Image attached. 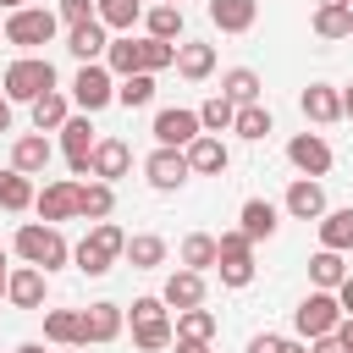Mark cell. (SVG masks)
<instances>
[{
    "label": "cell",
    "instance_id": "cell-1",
    "mask_svg": "<svg viewBox=\"0 0 353 353\" xmlns=\"http://www.w3.org/2000/svg\"><path fill=\"white\" fill-rule=\"evenodd\" d=\"M17 259H22V265H39V270L50 276V270H61V265L72 259V248H66L61 226H50V221H22V226H17Z\"/></svg>",
    "mask_w": 353,
    "mask_h": 353
},
{
    "label": "cell",
    "instance_id": "cell-2",
    "mask_svg": "<svg viewBox=\"0 0 353 353\" xmlns=\"http://www.w3.org/2000/svg\"><path fill=\"white\" fill-rule=\"evenodd\" d=\"M50 88H55L50 55H17V61L6 66V77H0V94H6L11 105H33V99L50 94Z\"/></svg>",
    "mask_w": 353,
    "mask_h": 353
},
{
    "label": "cell",
    "instance_id": "cell-3",
    "mask_svg": "<svg viewBox=\"0 0 353 353\" xmlns=\"http://www.w3.org/2000/svg\"><path fill=\"white\" fill-rule=\"evenodd\" d=\"M121 248H127V232H121L116 221H94L88 237L72 248V265H77L83 276H105V270L121 259Z\"/></svg>",
    "mask_w": 353,
    "mask_h": 353
},
{
    "label": "cell",
    "instance_id": "cell-4",
    "mask_svg": "<svg viewBox=\"0 0 353 353\" xmlns=\"http://www.w3.org/2000/svg\"><path fill=\"white\" fill-rule=\"evenodd\" d=\"M55 33H61V17L50 6H17V11H6V44H17L22 55H33L39 44H50Z\"/></svg>",
    "mask_w": 353,
    "mask_h": 353
},
{
    "label": "cell",
    "instance_id": "cell-5",
    "mask_svg": "<svg viewBox=\"0 0 353 353\" xmlns=\"http://www.w3.org/2000/svg\"><path fill=\"white\" fill-rule=\"evenodd\" d=\"M171 342H176V331L165 320V298H132V347L165 353Z\"/></svg>",
    "mask_w": 353,
    "mask_h": 353
},
{
    "label": "cell",
    "instance_id": "cell-6",
    "mask_svg": "<svg viewBox=\"0 0 353 353\" xmlns=\"http://www.w3.org/2000/svg\"><path fill=\"white\" fill-rule=\"evenodd\" d=\"M110 99H116V77H110V66H105V61H83L77 77H72V105H77L83 116H99Z\"/></svg>",
    "mask_w": 353,
    "mask_h": 353
},
{
    "label": "cell",
    "instance_id": "cell-7",
    "mask_svg": "<svg viewBox=\"0 0 353 353\" xmlns=\"http://www.w3.org/2000/svg\"><path fill=\"white\" fill-rule=\"evenodd\" d=\"M215 276H221V287H248L254 281V243L232 226V232H221L215 237Z\"/></svg>",
    "mask_w": 353,
    "mask_h": 353
},
{
    "label": "cell",
    "instance_id": "cell-8",
    "mask_svg": "<svg viewBox=\"0 0 353 353\" xmlns=\"http://www.w3.org/2000/svg\"><path fill=\"white\" fill-rule=\"evenodd\" d=\"M336 320H342V303H336V292H325V287H314V292L292 309V331H298L303 342L331 336V331H336Z\"/></svg>",
    "mask_w": 353,
    "mask_h": 353
},
{
    "label": "cell",
    "instance_id": "cell-9",
    "mask_svg": "<svg viewBox=\"0 0 353 353\" xmlns=\"http://www.w3.org/2000/svg\"><path fill=\"white\" fill-rule=\"evenodd\" d=\"M154 143L160 149H188L204 127H199V110H182V105H171V110H154Z\"/></svg>",
    "mask_w": 353,
    "mask_h": 353
},
{
    "label": "cell",
    "instance_id": "cell-10",
    "mask_svg": "<svg viewBox=\"0 0 353 353\" xmlns=\"http://www.w3.org/2000/svg\"><path fill=\"white\" fill-rule=\"evenodd\" d=\"M94 143H99V138H94V121H88L83 110L61 121V154H66V165H72L77 176H88V154H94Z\"/></svg>",
    "mask_w": 353,
    "mask_h": 353
},
{
    "label": "cell",
    "instance_id": "cell-11",
    "mask_svg": "<svg viewBox=\"0 0 353 353\" xmlns=\"http://www.w3.org/2000/svg\"><path fill=\"white\" fill-rule=\"evenodd\" d=\"M143 176H149V188H154V193H176V188L193 176V165H188V154H182V149H154V154L143 160Z\"/></svg>",
    "mask_w": 353,
    "mask_h": 353
},
{
    "label": "cell",
    "instance_id": "cell-12",
    "mask_svg": "<svg viewBox=\"0 0 353 353\" xmlns=\"http://www.w3.org/2000/svg\"><path fill=\"white\" fill-rule=\"evenodd\" d=\"M33 210H39V221H50V226L72 221V215H77V182H66V176L44 182V188L33 193Z\"/></svg>",
    "mask_w": 353,
    "mask_h": 353
},
{
    "label": "cell",
    "instance_id": "cell-13",
    "mask_svg": "<svg viewBox=\"0 0 353 353\" xmlns=\"http://www.w3.org/2000/svg\"><path fill=\"white\" fill-rule=\"evenodd\" d=\"M182 154H188L193 176H221V171L232 165V149L221 143V132H199V138H193V143H188Z\"/></svg>",
    "mask_w": 353,
    "mask_h": 353
},
{
    "label": "cell",
    "instance_id": "cell-14",
    "mask_svg": "<svg viewBox=\"0 0 353 353\" xmlns=\"http://www.w3.org/2000/svg\"><path fill=\"white\" fill-rule=\"evenodd\" d=\"M6 303L11 309H44V270L39 265L6 270Z\"/></svg>",
    "mask_w": 353,
    "mask_h": 353
},
{
    "label": "cell",
    "instance_id": "cell-15",
    "mask_svg": "<svg viewBox=\"0 0 353 353\" xmlns=\"http://www.w3.org/2000/svg\"><path fill=\"white\" fill-rule=\"evenodd\" d=\"M121 325H127V309H121V303H110V298H105V303H88V309H83V347H88V342H116Z\"/></svg>",
    "mask_w": 353,
    "mask_h": 353
},
{
    "label": "cell",
    "instance_id": "cell-16",
    "mask_svg": "<svg viewBox=\"0 0 353 353\" xmlns=\"http://www.w3.org/2000/svg\"><path fill=\"white\" fill-rule=\"evenodd\" d=\"M287 160H292L303 176H325V171H331V143H325L320 132H298V138L287 143Z\"/></svg>",
    "mask_w": 353,
    "mask_h": 353
},
{
    "label": "cell",
    "instance_id": "cell-17",
    "mask_svg": "<svg viewBox=\"0 0 353 353\" xmlns=\"http://www.w3.org/2000/svg\"><path fill=\"white\" fill-rule=\"evenodd\" d=\"M127 171H132V149H127L121 138H99V143H94V154H88V176L116 182V176H127Z\"/></svg>",
    "mask_w": 353,
    "mask_h": 353
},
{
    "label": "cell",
    "instance_id": "cell-18",
    "mask_svg": "<svg viewBox=\"0 0 353 353\" xmlns=\"http://www.w3.org/2000/svg\"><path fill=\"white\" fill-rule=\"evenodd\" d=\"M298 105H303V116H309L314 127L342 121V88H331V83H309V88L298 94Z\"/></svg>",
    "mask_w": 353,
    "mask_h": 353
},
{
    "label": "cell",
    "instance_id": "cell-19",
    "mask_svg": "<svg viewBox=\"0 0 353 353\" xmlns=\"http://www.w3.org/2000/svg\"><path fill=\"white\" fill-rule=\"evenodd\" d=\"M292 221H320L325 215V188H320V176H298L292 188H287V204H281Z\"/></svg>",
    "mask_w": 353,
    "mask_h": 353
},
{
    "label": "cell",
    "instance_id": "cell-20",
    "mask_svg": "<svg viewBox=\"0 0 353 353\" xmlns=\"http://www.w3.org/2000/svg\"><path fill=\"white\" fill-rule=\"evenodd\" d=\"M276 226H281V210H276L270 199H248V204H243V215H237V232H243L248 243L276 237Z\"/></svg>",
    "mask_w": 353,
    "mask_h": 353
},
{
    "label": "cell",
    "instance_id": "cell-21",
    "mask_svg": "<svg viewBox=\"0 0 353 353\" xmlns=\"http://www.w3.org/2000/svg\"><path fill=\"white\" fill-rule=\"evenodd\" d=\"M160 298H165V309H193V303H204V270H171L165 276V287H160Z\"/></svg>",
    "mask_w": 353,
    "mask_h": 353
},
{
    "label": "cell",
    "instance_id": "cell-22",
    "mask_svg": "<svg viewBox=\"0 0 353 353\" xmlns=\"http://www.w3.org/2000/svg\"><path fill=\"white\" fill-rule=\"evenodd\" d=\"M105 44H110V28L94 17V22H77V28H66V50L77 55V66L83 61H99L105 55Z\"/></svg>",
    "mask_w": 353,
    "mask_h": 353
},
{
    "label": "cell",
    "instance_id": "cell-23",
    "mask_svg": "<svg viewBox=\"0 0 353 353\" xmlns=\"http://www.w3.org/2000/svg\"><path fill=\"white\" fill-rule=\"evenodd\" d=\"M110 210H116V182H99V176L77 182V215L83 221H110Z\"/></svg>",
    "mask_w": 353,
    "mask_h": 353
},
{
    "label": "cell",
    "instance_id": "cell-24",
    "mask_svg": "<svg viewBox=\"0 0 353 353\" xmlns=\"http://www.w3.org/2000/svg\"><path fill=\"white\" fill-rule=\"evenodd\" d=\"M210 22L221 33H248L259 22V0H210Z\"/></svg>",
    "mask_w": 353,
    "mask_h": 353
},
{
    "label": "cell",
    "instance_id": "cell-25",
    "mask_svg": "<svg viewBox=\"0 0 353 353\" xmlns=\"http://www.w3.org/2000/svg\"><path fill=\"white\" fill-rule=\"evenodd\" d=\"M105 66H110V77H132V72H143V39L116 33V39L105 44Z\"/></svg>",
    "mask_w": 353,
    "mask_h": 353
},
{
    "label": "cell",
    "instance_id": "cell-26",
    "mask_svg": "<svg viewBox=\"0 0 353 353\" xmlns=\"http://www.w3.org/2000/svg\"><path fill=\"white\" fill-rule=\"evenodd\" d=\"M176 72H182L188 83H204V77L215 72V44H199V39H182V44H176Z\"/></svg>",
    "mask_w": 353,
    "mask_h": 353
},
{
    "label": "cell",
    "instance_id": "cell-27",
    "mask_svg": "<svg viewBox=\"0 0 353 353\" xmlns=\"http://www.w3.org/2000/svg\"><path fill=\"white\" fill-rule=\"evenodd\" d=\"M50 154H55V149H50V138H44V132H22V138L11 143V165H17V171H28V176H39V171L50 165Z\"/></svg>",
    "mask_w": 353,
    "mask_h": 353
},
{
    "label": "cell",
    "instance_id": "cell-28",
    "mask_svg": "<svg viewBox=\"0 0 353 353\" xmlns=\"http://www.w3.org/2000/svg\"><path fill=\"white\" fill-rule=\"evenodd\" d=\"M165 237L160 232H132L127 237V248H121V259H132V270H154V265H165Z\"/></svg>",
    "mask_w": 353,
    "mask_h": 353
},
{
    "label": "cell",
    "instance_id": "cell-29",
    "mask_svg": "<svg viewBox=\"0 0 353 353\" xmlns=\"http://www.w3.org/2000/svg\"><path fill=\"white\" fill-rule=\"evenodd\" d=\"M33 176L28 171H17V165H6L0 171V210H11V215H22V210H33Z\"/></svg>",
    "mask_w": 353,
    "mask_h": 353
},
{
    "label": "cell",
    "instance_id": "cell-30",
    "mask_svg": "<svg viewBox=\"0 0 353 353\" xmlns=\"http://www.w3.org/2000/svg\"><path fill=\"white\" fill-rule=\"evenodd\" d=\"M314 226H320V248H336V254H347V248H353V204L325 210Z\"/></svg>",
    "mask_w": 353,
    "mask_h": 353
},
{
    "label": "cell",
    "instance_id": "cell-31",
    "mask_svg": "<svg viewBox=\"0 0 353 353\" xmlns=\"http://www.w3.org/2000/svg\"><path fill=\"white\" fill-rule=\"evenodd\" d=\"M143 33H149V39L176 44V39H182V6H165V0L143 6Z\"/></svg>",
    "mask_w": 353,
    "mask_h": 353
},
{
    "label": "cell",
    "instance_id": "cell-32",
    "mask_svg": "<svg viewBox=\"0 0 353 353\" xmlns=\"http://www.w3.org/2000/svg\"><path fill=\"white\" fill-rule=\"evenodd\" d=\"M28 110H33V132H61V121L72 116V99H66L61 88H50V94H39Z\"/></svg>",
    "mask_w": 353,
    "mask_h": 353
},
{
    "label": "cell",
    "instance_id": "cell-33",
    "mask_svg": "<svg viewBox=\"0 0 353 353\" xmlns=\"http://www.w3.org/2000/svg\"><path fill=\"white\" fill-rule=\"evenodd\" d=\"M44 336L55 347H83V309H50L44 314Z\"/></svg>",
    "mask_w": 353,
    "mask_h": 353
},
{
    "label": "cell",
    "instance_id": "cell-34",
    "mask_svg": "<svg viewBox=\"0 0 353 353\" xmlns=\"http://www.w3.org/2000/svg\"><path fill=\"white\" fill-rule=\"evenodd\" d=\"M94 17L110 28V33H132L143 22V0H94Z\"/></svg>",
    "mask_w": 353,
    "mask_h": 353
},
{
    "label": "cell",
    "instance_id": "cell-35",
    "mask_svg": "<svg viewBox=\"0 0 353 353\" xmlns=\"http://www.w3.org/2000/svg\"><path fill=\"white\" fill-rule=\"evenodd\" d=\"M309 28L320 39H353V6H314Z\"/></svg>",
    "mask_w": 353,
    "mask_h": 353
},
{
    "label": "cell",
    "instance_id": "cell-36",
    "mask_svg": "<svg viewBox=\"0 0 353 353\" xmlns=\"http://www.w3.org/2000/svg\"><path fill=\"white\" fill-rule=\"evenodd\" d=\"M259 88H265V83H259V72H254V66H232V72H221V94H226L232 105H254V99H259Z\"/></svg>",
    "mask_w": 353,
    "mask_h": 353
},
{
    "label": "cell",
    "instance_id": "cell-37",
    "mask_svg": "<svg viewBox=\"0 0 353 353\" xmlns=\"http://www.w3.org/2000/svg\"><path fill=\"white\" fill-rule=\"evenodd\" d=\"M176 342H210L215 336V314L204 309V303H193V309H176Z\"/></svg>",
    "mask_w": 353,
    "mask_h": 353
},
{
    "label": "cell",
    "instance_id": "cell-38",
    "mask_svg": "<svg viewBox=\"0 0 353 353\" xmlns=\"http://www.w3.org/2000/svg\"><path fill=\"white\" fill-rule=\"evenodd\" d=\"M215 254H221V248H215V237H210V232H188V237H182V248H176V259H182L188 270H215Z\"/></svg>",
    "mask_w": 353,
    "mask_h": 353
},
{
    "label": "cell",
    "instance_id": "cell-39",
    "mask_svg": "<svg viewBox=\"0 0 353 353\" xmlns=\"http://www.w3.org/2000/svg\"><path fill=\"white\" fill-rule=\"evenodd\" d=\"M342 276H347V265H342V254H336V248H320V254L309 259V281H314V287L336 292V287H342Z\"/></svg>",
    "mask_w": 353,
    "mask_h": 353
},
{
    "label": "cell",
    "instance_id": "cell-40",
    "mask_svg": "<svg viewBox=\"0 0 353 353\" xmlns=\"http://www.w3.org/2000/svg\"><path fill=\"white\" fill-rule=\"evenodd\" d=\"M232 132L237 138H248V143H259L265 132H270V110L254 99V105H237V116H232Z\"/></svg>",
    "mask_w": 353,
    "mask_h": 353
},
{
    "label": "cell",
    "instance_id": "cell-41",
    "mask_svg": "<svg viewBox=\"0 0 353 353\" xmlns=\"http://www.w3.org/2000/svg\"><path fill=\"white\" fill-rule=\"evenodd\" d=\"M149 99H154V72H132V77L116 83V105L138 110V105H149Z\"/></svg>",
    "mask_w": 353,
    "mask_h": 353
},
{
    "label": "cell",
    "instance_id": "cell-42",
    "mask_svg": "<svg viewBox=\"0 0 353 353\" xmlns=\"http://www.w3.org/2000/svg\"><path fill=\"white\" fill-rule=\"evenodd\" d=\"M232 116H237V105H232L226 94H210V99L199 105V127H204V132H232Z\"/></svg>",
    "mask_w": 353,
    "mask_h": 353
},
{
    "label": "cell",
    "instance_id": "cell-43",
    "mask_svg": "<svg viewBox=\"0 0 353 353\" xmlns=\"http://www.w3.org/2000/svg\"><path fill=\"white\" fill-rule=\"evenodd\" d=\"M248 353H309V342L303 336H270V331H259V336H248Z\"/></svg>",
    "mask_w": 353,
    "mask_h": 353
},
{
    "label": "cell",
    "instance_id": "cell-44",
    "mask_svg": "<svg viewBox=\"0 0 353 353\" xmlns=\"http://www.w3.org/2000/svg\"><path fill=\"white\" fill-rule=\"evenodd\" d=\"M165 66H176V44L143 33V72H165Z\"/></svg>",
    "mask_w": 353,
    "mask_h": 353
},
{
    "label": "cell",
    "instance_id": "cell-45",
    "mask_svg": "<svg viewBox=\"0 0 353 353\" xmlns=\"http://www.w3.org/2000/svg\"><path fill=\"white\" fill-rule=\"evenodd\" d=\"M55 17H61V28H77V22H94V0H61V6H55Z\"/></svg>",
    "mask_w": 353,
    "mask_h": 353
},
{
    "label": "cell",
    "instance_id": "cell-46",
    "mask_svg": "<svg viewBox=\"0 0 353 353\" xmlns=\"http://www.w3.org/2000/svg\"><path fill=\"white\" fill-rule=\"evenodd\" d=\"M331 336H336V342H342V347H347V353H353V314H342V320H336V331H331Z\"/></svg>",
    "mask_w": 353,
    "mask_h": 353
},
{
    "label": "cell",
    "instance_id": "cell-47",
    "mask_svg": "<svg viewBox=\"0 0 353 353\" xmlns=\"http://www.w3.org/2000/svg\"><path fill=\"white\" fill-rule=\"evenodd\" d=\"M336 303H342V314H353V270L342 276V287H336Z\"/></svg>",
    "mask_w": 353,
    "mask_h": 353
},
{
    "label": "cell",
    "instance_id": "cell-48",
    "mask_svg": "<svg viewBox=\"0 0 353 353\" xmlns=\"http://www.w3.org/2000/svg\"><path fill=\"white\" fill-rule=\"evenodd\" d=\"M309 353H347V347H342L336 336H314V342H309Z\"/></svg>",
    "mask_w": 353,
    "mask_h": 353
},
{
    "label": "cell",
    "instance_id": "cell-49",
    "mask_svg": "<svg viewBox=\"0 0 353 353\" xmlns=\"http://www.w3.org/2000/svg\"><path fill=\"white\" fill-rule=\"evenodd\" d=\"M176 353H210V342H171Z\"/></svg>",
    "mask_w": 353,
    "mask_h": 353
},
{
    "label": "cell",
    "instance_id": "cell-50",
    "mask_svg": "<svg viewBox=\"0 0 353 353\" xmlns=\"http://www.w3.org/2000/svg\"><path fill=\"white\" fill-rule=\"evenodd\" d=\"M0 132H11V99L0 94Z\"/></svg>",
    "mask_w": 353,
    "mask_h": 353
},
{
    "label": "cell",
    "instance_id": "cell-51",
    "mask_svg": "<svg viewBox=\"0 0 353 353\" xmlns=\"http://www.w3.org/2000/svg\"><path fill=\"white\" fill-rule=\"evenodd\" d=\"M17 353H44V342H22V347H17Z\"/></svg>",
    "mask_w": 353,
    "mask_h": 353
},
{
    "label": "cell",
    "instance_id": "cell-52",
    "mask_svg": "<svg viewBox=\"0 0 353 353\" xmlns=\"http://www.w3.org/2000/svg\"><path fill=\"white\" fill-rule=\"evenodd\" d=\"M0 298H6V248H0Z\"/></svg>",
    "mask_w": 353,
    "mask_h": 353
},
{
    "label": "cell",
    "instance_id": "cell-53",
    "mask_svg": "<svg viewBox=\"0 0 353 353\" xmlns=\"http://www.w3.org/2000/svg\"><path fill=\"white\" fill-rule=\"evenodd\" d=\"M17 6H28V0H0V11H17Z\"/></svg>",
    "mask_w": 353,
    "mask_h": 353
},
{
    "label": "cell",
    "instance_id": "cell-54",
    "mask_svg": "<svg viewBox=\"0 0 353 353\" xmlns=\"http://www.w3.org/2000/svg\"><path fill=\"white\" fill-rule=\"evenodd\" d=\"M320 6H353V0H320Z\"/></svg>",
    "mask_w": 353,
    "mask_h": 353
},
{
    "label": "cell",
    "instance_id": "cell-55",
    "mask_svg": "<svg viewBox=\"0 0 353 353\" xmlns=\"http://www.w3.org/2000/svg\"><path fill=\"white\" fill-rule=\"evenodd\" d=\"M0 39H6V17H0Z\"/></svg>",
    "mask_w": 353,
    "mask_h": 353
},
{
    "label": "cell",
    "instance_id": "cell-56",
    "mask_svg": "<svg viewBox=\"0 0 353 353\" xmlns=\"http://www.w3.org/2000/svg\"><path fill=\"white\" fill-rule=\"evenodd\" d=\"M165 6H182V0H165Z\"/></svg>",
    "mask_w": 353,
    "mask_h": 353
},
{
    "label": "cell",
    "instance_id": "cell-57",
    "mask_svg": "<svg viewBox=\"0 0 353 353\" xmlns=\"http://www.w3.org/2000/svg\"><path fill=\"white\" fill-rule=\"evenodd\" d=\"M66 353H77V347H66Z\"/></svg>",
    "mask_w": 353,
    "mask_h": 353
}]
</instances>
